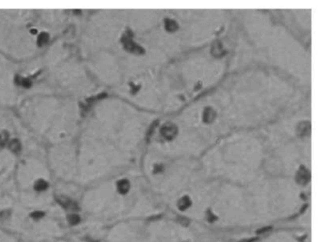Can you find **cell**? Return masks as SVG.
Returning <instances> with one entry per match:
<instances>
[{
    "instance_id": "ffe728a7",
    "label": "cell",
    "mask_w": 321,
    "mask_h": 242,
    "mask_svg": "<svg viewBox=\"0 0 321 242\" xmlns=\"http://www.w3.org/2000/svg\"><path fill=\"white\" fill-rule=\"evenodd\" d=\"M9 216V211H3L0 213V219H7Z\"/></svg>"
},
{
    "instance_id": "7a4b0ae2",
    "label": "cell",
    "mask_w": 321,
    "mask_h": 242,
    "mask_svg": "<svg viewBox=\"0 0 321 242\" xmlns=\"http://www.w3.org/2000/svg\"><path fill=\"white\" fill-rule=\"evenodd\" d=\"M178 133V128L173 122H166L161 127V135L167 140H171L176 137Z\"/></svg>"
},
{
    "instance_id": "52a82bcc",
    "label": "cell",
    "mask_w": 321,
    "mask_h": 242,
    "mask_svg": "<svg viewBox=\"0 0 321 242\" xmlns=\"http://www.w3.org/2000/svg\"><path fill=\"white\" fill-rule=\"evenodd\" d=\"M211 54L213 55L215 57H221L224 56L225 51L223 49V46L220 41H216L215 43L212 45V49H211Z\"/></svg>"
},
{
    "instance_id": "ba28073f",
    "label": "cell",
    "mask_w": 321,
    "mask_h": 242,
    "mask_svg": "<svg viewBox=\"0 0 321 242\" xmlns=\"http://www.w3.org/2000/svg\"><path fill=\"white\" fill-rule=\"evenodd\" d=\"M129 189H130V183L128 180L122 179L117 183V189L121 194H126L129 191Z\"/></svg>"
},
{
    "instance_id": "9c48e42d",
    "label": "cell",
    "mask_w": 321,
    "mask_h": 242,
    "mask_svg": "<svg viewBox=\"0 0 321 242\" xmlns=\"http://www.w3.org/2000/svg\"><path fill=\"white\" fill-rule=\"evenodd\" d=\"M190 205H191V200H190V198L189 196L182 197V198L178 201V204H177L178 208H179L181 211L187 210Z\"/></svg>"
},
{
    "instance_id": "e0dca14e",
    "label": "cell",
    "mask_w": 321,
    "mask_h": 242,
    "mask_svg": "<svg viewBox=\"0 0 321 242\" xmlns=\"http://www.w3.org/2000/svg\"><path fill=\"white\" fill-rule=\"evenodd\" d=\"M158 124V121H155V122H154L153 124H151V126H150V128L148 129V132H147V141H149L150 140V138H151V136L152 135H153V133H154V129L156 127V125Z\"/></svg>"
},
{
    "instance_id": "277c9868",
    "label": "cell",
    "mask_w": 321,
    "mask_h": 242,
    "mask_svg": "<svg viewBox=\"0 0 321 242\" xmlns=\"http://www.w3.org/2000/svg\"><path fill=\"white\" fill-rule=\"evenodd\" d=\"M310 178H311L310 172L305 167L301 166L300 168V170H298L297 175H296V181L298 182V184L302 185V186L306 185V184L310 181Z\"/></svg>"
},
{
    "instance_id": "30bf717a",
    "label": "cell",
    "mask_w": 321,
    "mask_h": 242,
    "mask_svg": "<svg viewBox=\"0 0 321 242\" xmlns=\"http://www.w3.org/2000/svg\"><path fill=\"white\" fill-rule=\"evenodd\" d=\"M8 147H9V149L14 154L20 153L21 149H22L20 140H17V138H14V140H11V141H9V144H8Z\"/></svg>"
},
{
    "instance_id": "ac0fdd59",
    "label": "cell",
    "mask_w": 321,
    "mask_h": 242,
    "mask_svg": "<svg viewBox=\"0 0 321 242\" xmlns=\"http://www.w3.org/2000/svg\"><path fill=\"white\" fill-rule=\"evenodd\" d=\"M206 219H207V221H208L213 222V221H215L216 219H217V217L213 214L211 211L208 210V211H207V213H206Z\"/></svg>"
},
{
    "instance_id": "2e32d148",
    "label": "cell",
    "mask_w": 321,
    "mask_h": 242,
    "mask_svg": "<svg viewBox=\"0 0 321 242\" xmlns=\"http://www.w3.org/2000/svg\"><path fill=\"white\" fill-rule=\"evenodd\" d=\"M80 221V217L76 214H71L68 216V222L71 225H76L77 223H79Z\"/></svg>"
},
{
    "instance_id": "4fadbf2b",
    "label": "cell",
    "mask_w": 321,
    "mask_h": 242,
    "mask_svg": "<svg viewBox=\"0 0 321 242\" xmlns=\"http://www.w3.org/2000/svg\"><path fill=\"white\" fill-rule=\"evenodd\" d=\"M47 188H48V183L43 179L38 180L34 185V189H36L37 191H43V190L47 189Z\"/></svg>"
},
{
    "instance_id": "d6986e66",
    "label": "cell",
    "mask_w": 321,
    "mask_h": 242,
    "mask_svg": "<svg viewBox=\"0 0 321 242\" xmlns=\"http://www.w3.org/2000/svg\"><path fill=\"white\" fill-rule=\"evenodd\" d=\"M43 212H41V211H35V212H33L32 213V214L30 215L32 218L33 219H41V218H43Z\"/></svg>"
},
{
    "instance_id": "6da1fadb",
    "label": "cell",
    "mask_w": 321,
    "mask_h": 242,
    "mask_svg": "<svg viewBox=\"0 0 321 242\" xmlns=\"http://www.w3.org/2000/svg\"><path fill=\"white\" fill-rule=\"evenodd\" d=\"M122 44H124V49L129 51V52H131V53L142 55L145 52L143 48H142L140 45H138V44H137L134 41L132 40V33L130 31L125 32V34L122 38Z\"/></svg>"
},
{
    "instance_id": "9a60e30c",
    "label": "cell",
    "mask_w": 321,
    "mask_h": 242,
    "mask_svg": "<svg viewBox=\"0 0 321 242\" xmlns=\"http://www.w3.org/2000/svg\"><path fill=\"white\" fill-rule=\"evenodd\" d=\"M9 140V133L7 131H3L0 133V147H4L8 143Z\"/></svg>"
},
{
    "instance_id": "7402d4cb",
    "label": "cell",
    "mask_w": 321,
    "mask_h": 242,
    "mask_svg": "<svg viewBox=\"0 0 321 242\" xmlns=\"http://www.w3.org/2000/svg\"><path fill=\"white\" fill-rule=\"evenodd\" d=\"M130 86L132 87V93H136V92H137L138 91V90H139V88H140V87H139V86L135 87L134 84H132V83L130 84Z\"/></svg>"
},
{
    "instance_id": "44dd1931",
    "label": "cell",
    "mask_w": 321,
    "mask_h": 242,
    "mask_svg": "<svg viewBox=\"0 0 321 242\" xmlns=\"http://www.w3.org/2000/svg\"><path fill=\"white\" fill-rule=\"evenodd\" d=\"M162 170H163V166H161V165H155L154 166V173H157V172H162Z\"/></svg>"
},
{
    "instance_id": "5bb4252c",
    "label": "cell",
    "mask_w": 321,
    "mask_h": 242,
    "mask_svg": "<svg viewBox=\"0 0 321 242\" xmlns=\"http://www.w3.org/2000/svg\"><path fill=\"white\" fill-rule=\"evenodd\" d=\"M48 40H49V36H48L47 33H45V32H41V33L39 35L38 37V41H37V44L39 46H43L44 44L47 43Z\"/></svg>"
},
{
    "instance_id": "3957f363",
    "label": "cell",
    "mask_w": 321,
    "mask_h": 242,
    "mask_svg": "<svg viewBox=\"0 0 321 242\" xmlns=\"http://www.w3.org/2000/svg\"><path fill=\"white\" fill-rule=\"evenodd\" d=\"M57 201L62 207H64L67 210H72V211H77L79 209L78 205L74 201L71 200L67 197L64 196H58L57 197Z\"/></svg>"
},
{
    "instance_id": "603a6c76",
    "label": "cell",
    "mask_w": 321,
    "mask_h": 242,
    "mask_svg": "<svg viewBox=\"0 0 321 242\" xmlns=\"http://www.w3.org/2000/svg\"><path fill=\"white\" fill-rule=\"evenodd\" d=\"M31 32H32V33H33V34H35V33H36V30H35V29H33V30H32Z\"/></svg>"
},
{
    "instance_id": "8fae6325",
    "label": "cell",
    "mask_w": 321,
    "mask_h": 242,
    "mask_svg": "<svg viewBox=\"0 0 321 242\" xmlns=\"http://www.w3.org/2000/svg\"><path fill=\"white\" fill-rule=\"evenodd\" d=\"M178 28H179L178 24L174 20H171V19H166L165 20V29L168 32H174Z\"/></svg>"
},
{
    "instance_id": "7c38bea8",
    "label": "cell",
    "mask_w": 321,
    "mask_h": 242,
    "mask_svg": "<svg viewBox=\"0 0 321 242\" xmlns=\"http://www.w3.org/2000/svg\"><path fill=\"white\" fill-rule=\"evenodd\" d=\"M15 83L18 84V85L23 86L24 88H29V87H31L32 85L31 81L28 78H23V77L19 76H15Z\"/></svg>"
},
{
    "instance_id": "8992f818",
    "label": "cell",
    "mask_w": 321,
    "mask_h": 242,
    "mask_svg": "<svg viewBox=\"0 0 321 242\" xmlns=\"http://www.w3.org/2000/svg\"><path fill=\"white\" fill-rule=\"evenodd\" d=\"M310 130H311V124L309 122H302L298 125L297 128V134L298 136H300L301 138L307 137L308 135L310 134Z\"/></svg>"
},
{
    "instance_id": "5b68a950",
    "label": "cell",
    "mask_w": 321,
    "mask_h": 242,
    "mask_svg": "<svg viewBox=\"0 0 321 242\" xmlns=\"http://www.w3.org/2000/svg\"><path fill=\"white\" fill-rule=\"evenodd\" d=\"M217 113L216 111L211 108V106H207L204 108L203 115V120L205 124H211L216 119Z\"/></svg>"
}]
</instances>
